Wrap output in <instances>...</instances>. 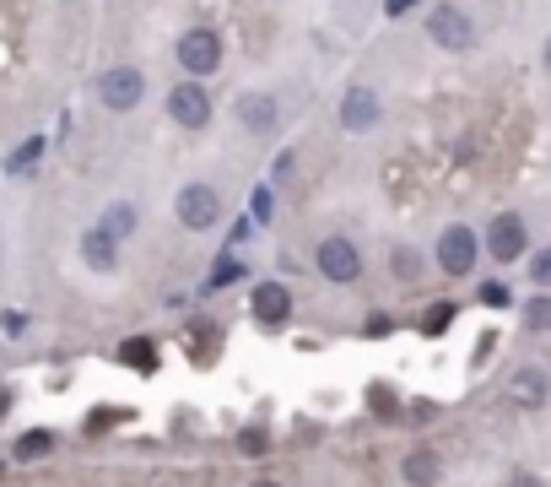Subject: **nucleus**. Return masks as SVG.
Returning a JSON list of instances; mask_svg holds the SVG:
<instances>
[{
  "instance_id": "27",
  "label": "nucleus",
  "mask_w": 551,
  "mask_h": 487,
  "mask_svg": "<svg viewBox=\"0 0 551 487\" xmlns=\"http://www.w3.org/2000/svg\"><path fill=\"white\" fill-rule=\"evenodd\" d=\"M514 487H546V482H535V477H519Z\"/></svg>"
},
{
  "instance_id": "7",
  "label": "nucleus",
  "mask_w": 551,
  "mask_h": 487,
  "mask_svg": "<svg viewBox=\"0 0 551 487\" xmlns=\"http://www.w3.org/2000/svg\"><path fill=\"white\" fill-rule=\"evenodd\" d=\"M379 120H384V103H379L373 87H346L341 92V125L346 130H373Z\"/></svg>"
},
{
  "instance_id": "1",
  "label": "nucleus",
  "mask_w": 551,
  "mask_h": 487,
  "mask_svg": "<svg viewBox=\"0 0 551 487\" xmlns=\"http://www.w3.org/2000/svg\"><path fill=\"white\" fill-rule=\"evenodd\" d=\"M141 92H146V76L136 65H114V71L98 76V98H103V109H114V114H130L141 103Z\"/></svg>"
},
{
  "instance_id": "15",
  "label": "nucleus",
  "mask_w": 551,
  "mask_h": 487,
  "mask_svg": "<svg viewBox=\"0 0 551 487\" xmlns=\"http://www.w3.org/2000/svg\"><path fill=\"white\" fill-rule=\"evenodd\" d=\"M406 482L411 487H438V455L433 450H411L406 455Z\"/></svg>"
},
{
  "instance_id": "8",
  "label": "nucleus",
  "mask_w": 551,
  "mask_h": 487,
  "mask_svg": "<svg viewBox=\"0 0 551 487\" xmlns=\"http://www.w3.org/2000/svg\"><path fill=\"white\" fill-rule=\"evenodd\" d=\"M319 271L330 276V282H357L362 276V255L352 239H325L319 244Z\"/></svg>"
},
{
  "instance_id": "17",
  "label": "nucleus",
  "mask_w": 551,
  "mask_h": 487,
  "mask_svg": "<svg viewBox=\"0 0 551 487\" xmlns=\"http://www.w3.org/2000/svg\"><path fill=\"white\" fill-rule=\"evenodd\" d=\"M524 325H530V331H551V298L546 293L524 304Z\"/></svg>"
},
{
  "instance_id": "29",
  "label": "nucleus",
  "mask_w": 551,
  "mask_h": 487,
  "mask_svg": "<svg viewBox=\"0 0 551 487\" xmlns=\"http://www.w3.org/2000/svg\"><path fill=\"white\" fill-rule=\"evenodd\" d=\"M546 65H551V38H546Z\"/></svg>"
},
{
  "instance_id": "18",
  "label": "nucleus",
  "mask_w": 551,
  "mask_h": 487,
  "mask_svg": "<svg viewBox=\"0 0 551 487\" xmlns=\"http://www.w3.org/2000/svg\"><path fill=\"white\" fill-rule=\"evenodd\" d=\"M49 444H55L49 433H22V439H17V460H38V455L49 450Z\"/></svg>"
},
{
  "instance_id": "28",
  "label": "nucleus",
  "mask_w": 551,
  "mask_h": 487,
  "mask_svg": "<svg viewBox=\"0 0 551 487\" xmlns=\"http://www.w3.org/2000/svg\"><path fill=\"white\" fill-rule=\"evenodd\" d=\"M6 406H11V396H6V390H0V412H6Z\"/></svg>"
},
{
  "instance_id": "26",
  "label": "nucleus",
  "mask_w": 551,
  "mask_h": 487,
  "mask_svg": "<svg viewBox=\"0 0 551 487\" xmlns=\"http://www.w3.org/2000/svg\"><path fill=\"white\" fill-rule=\"evenodd\" d=\"M411 6H416V0H389V17H406Z\"/></svg>"
},
{
  "instance_id": "5",
  "label": "nucleus",
  "mask_w": 551,
  "mask_h": 487,
  "mask_svg": "<svg viewBox=\"0 0 551 487\" xmlns=\"http://www.w3.org/2000/svg\"><path fill=\"white\" fill-rule=\"evenodd\" d=\"M168 120H179L184 130H206L211 125V92L200 82H179L168 92Z\"/></svg>"
},
{
  "instance_id": "19",
  "label": "nucleus",
  "mask_w": 551,
  "mask_h": 487,
  "mask_svg": "<svg viewBox=\"0 0 551 487\" xmlns=\"http://www.w3.org/2000/svg\"><path fill=\"white\" fill-rule=\"evenodd\" d=\"M389 266H395V276H406V282H411V276L422 271V255H416V249H395V260H389Z\"/></svg>"
},
{
  "instance_id": "16",
  "label": "nucleus",
  "mask_w": 551,
  "mask_h": 487,
  "mask_svg": "<svg viewBox=\"0 0 551 487\" xmlns=\"http://www.w3.org/2000/svg\"><path fill=\"white\" fill-rule=\"evenodd\" d=\"M98 228L109 233V239H130V233H136V206H130V201H114L109 212H103Z\"/></svg>"
},
{
  "instance_id": "20",
  "label": "nucleus",
  "mask_w": 551,
  "mask_h": 487,
  "mask_svg": "<svg viewBox=\"0 0 551 487\" xmlns=\"http://www.w3.org/2000/svg\"><path fill=\"white\" fill-rule=\"evenodd\" d=\"M238 276H244V266H238V260H222L217 271H211V282H206V293H217V287H227V282H238Z\"/></svg>"
},
{
  "instance_id": "3",
  "label": "nucleus",
  "mask_w": 551,
  "mask_h": 487,
  "mask_svg": "<svg viewBox=\"0 0 551 487\" xmlns=\"http://www.w3.org/2000/svg\"><path fill=\"white\" fill-rule=\"evenodd\" d=\"M217 217H222V195L211 190V184H184L179 190V222L190 233H206V228H217Z\"/></svg>"
},
{
  "instance_id": "14",
  "label": "nucleus",
  "mask_w": 551,
  "mask_h": 487,
  "mask_svg": "<svg viewBox=\"0 0 551 487\" xmlns=\"http://www.w3.org/2000/svg\"><path fill=\"white\" fill-rule=\"evenodd\" d=\"M38 157H44V136H28L17 152L6 157V174H11V179H28L33 168H38Z\"/></svg>"
},
{
  "instance_id": "6",
  "label": "nucleus",
  "mask_w": 551,
  "mask_h": 487,
  "mask_svg": "<svg viewBox=\"0 0 551 487\" xmlns=\"http://www.w3.org/2000/svg\"><path fill=\"white\" fill-rule=\"evenodd\" d=\"M476 255H481V239L470 228H443V239H438V266L449 271V276H465L470 266H476Z\"/></svg>"
},
{
  "instance_id": "25",
  "label": "nucleus",
  "mask_w": 551,
  "mask_h": 487,
  "mask_svg": "<svg viewBox=\"0 0 551 487\" xmlns=\"http://www.w3.org/2000/svg\"><path fill=\"white\" fill-rule=\"evenodd\" d=\"M125 358H130V363H141V368H152V347H146V341H130Z\"/></svg>"
},
{
  "instance_id": "11",
  "label": "nucleus",
  "mask_w": 551,
  "mask_h": 487,
  "mask_svg": "<svg viewBox=\"0 0 551 487\" xmlns=\"http://www.w3.org/2000/svg\"><path fill=\"white\" fill-rule=\"evenodd\" d=\"M249 309H254V320L260 325H287V314H292V293L281 282H260L249 293Z\"/></svg>"
},
{
  "instance_id": "9",
  "label": "nucleus",
  "mask_w": 551,
  "mask_h": 487,
  "mask_svg": "<svg viewBox=\"0 0 551 487\" xmlns=\"http://www.w3.org/2000/svg\"><path fill=\"white\" fill-rule=\"evenodd\" d=\"M487 249H492V260H519L524 249H530V239H524V222H519L514 212L492 217V228H487Z\"/></svg>"
},
{
  "instance_id": "22",
  "label": "nucleus",
  "mask_w": 551,
  "mask_h": 487,
  "mask_svg": "<svg viewBox=\"0 0 551 487\" xmlns=\"http://www.w3.org/2000/svg\"><path fill=\"white\" fill-rule=\"evenodd\" d=\"M449 320H454V309H449V304H438L433 314H427V325H422V331H427V336H438V331H443V325H449Z\"/></svg>"
},
{
  "instance_id": "13",
  "label": "nucleus",
  "mask_w": 551,
  "mask_h": 487,
  "mask_svg": "<svg viewBox=\"0 0 551 487\" xmlns=\"http://www.w3.org/2000/svg\"><path fill=\"white\" fill-rule=\"evenodd\" d=\"M114 244H119V239H109L103 228L82 233V255H87V266H92V271H114Z\"/></svg>"
},
{
  "instance_id": "23",
  "label": "nucleus",
  "mask_w": 551,
  "mask_h": 487,
  "mask_svg": "<svg viewBox=\"0 0 551 487\" xmlns=\"http://www.w3.org/2000/svg\"><path fill=\"white\" fill-rule=\"evenodd\" d=\"M481 304L503 309V304H508V287H503V282H487V287H481Z\"/></svg>"
},
{
  "instance_id": "21",
  "label": "nucleus",
  "mask_w": 551,
  "mask_h": 487,
  "mask_svg": "<svg viewBox=\"0 0 551 487\" xmlns=\"http://www.w3.org/2000/svg\"><path fill=\"white\" fill-rule=\"evenodd\" d=\"M249 206H254V222H271V212H276V195H271V184H260Z\"/></svg>"
},
{
  "instance_id": "12",
  "label": "nucleus",
  "mask_w": 551,
  "mask_h": 487,
  "mask_svg": "<svg viewBox=\"0 0 551 487\" xmlns=\"http://www.w3.org/2000/svg\"><path fill=\"white\" fill-rule=\"evenodd\" d=\"M546 374H541V368H519V374H514V385H508V396H514L519 406H541L546 401Z\"/></svg>"
},
{
  "instance_id": "4",
  "label": "nucleus",
  "mask_w": 551,
  "mask_h": 487,
  "mask_svg": "<svg viewBox=\"0 0 551 487\" xmlns=\"http://www.w3.org/2000/svg\"><path fill=\"white\" fill-rule=\"evenodd\" d=\"M179 65L190 76H211L222 65V38L211 33V28H190V33H179Z\"/></svg>"
},
{
  "instance_id": "30",
  "label": "nucleus",
  "mask_w": 551,
  "mask_h": 487,
  "mask_svg": "<svg viewBox=\"0 0 551 487\" xmlns=\"http://www.w3.org/2000/svg\"><path fill=\"white\" fill-rule=\"evenodd\" d=\"M254 487H281V482H254Z\"/></svg>"
},
{
  "instance_id": "10",
  "label": "nucleus",
  "mask_w": 551,
  "mask_h": 487,
  "mask_svg": "<svg viewBox=\"0 0 551 487\" xmlns=\"http://www.w3.org/2000/svg\"><path fill=\"white\" fill-rule=\"evenodd\" d=\"M238 120H244V130H254V136H271L281 125V103L271 92H244V98H238Z\"/></svg>"
},
{
  "instance_id": "24",
  "label": "nucleus",
  "mask_w": 551,
  "mask_h": 487,
  "mask_svg": "<svg viewBox=\"0 0 551 487\" xmlns=\"http://www.w3.org/2000/svg\"><path fill=\"white\" fill-rule=\"evenodd\" d=\"M530 276H535V282H551V249H541V255H535V266H530Z\"/></svg>"
},
{
  "instance_id": "2",
  "label": "nucleus",
  "mask_w": 551,
  "mask_h": 487,
  "mask_svg": "<svg viewBox=\"0 0 551 487\" xmlns=\"http://www.w3.org/2000/svg\"><path fill=\"white\" fill-rule=\"evenodd\" d=\"M427 33H433V44H438V49H454V55L476 44V28H470V17H465L460 6H449V0L427 11Z\"/></svg>"
}]
</instances>
